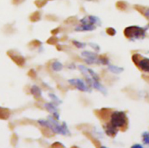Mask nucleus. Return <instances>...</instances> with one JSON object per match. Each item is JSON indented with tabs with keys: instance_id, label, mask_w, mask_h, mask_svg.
I'll return each mask as SVG.
<instances>
[{
	"instance_id": "obj_1",
	"label": "nucleus",
	"mask_w": 149,
	"mask_h": 148,
	"mask_svg": "<svg viewBox=\"0 0 149 148\" xmlns=\"http://www.w3.org/2000/svg\"><path fill=\"white\" fill-rule=\"evenodd\" d=\"M38 123L45 128H49L55 134H62L65 136L70 134L66 123H63L62 124H60L58 122V120L55 119L53 116H48L47 120L40 119L38 121Z\"/></svg>"
},
{
	"instance_id": "obj_2",
	"label": "nucleus",
	"mask_w": 149,
	"mask_h": 148,
	"mask_svg": "<svg viewBox=\"0 0 149 148\" xmlns=\"http://www.w3.org/2000/svg\"><path fill=\"white\" fill-rule=\"evenodd\" d=\"M109 123L117 129L124 128L127 124V115L124 111H114L111 115Z\"/></svg>"
},
{
	"instance_id": "obj_3",
	"label": "nucleus",
	"mask_w": 149,
	"mask_h": 148,
	"mask_svg": "<svg viewBox=\"0 0 149 148\" xmlns=\"http://www.w3.org/2000/svg\"><path fill=\"white\" fill-rule=\"evenodd\" d=\"M124 35L132 40L142 39L146 36V29L136 25L129 26L124 30Z\"/></svg>"
},
{
	"instance_id": "obj_4",
	"label": "nucleus",
	"mask_w": 149,
	"mask_h": 148,
	"mask_svg": "<svg viewBox=\"0 0 149 148\" xmlns=\"http://www.w3.org/2000/svg\"><path fill=\"white\" fill-rule=\"evenodd\" d=\"M132 60L140 70L149 73V58L142 57L138 54H135L132 56Z\"/></svg>"
},
{
	"instance_id": "obj_5",
	"label": "nucleus",
	"mask_w": 149,
	"mask_h": 148,
	"mask_svg": "<svg viewBox=\"0 0 149 148\" xmlns=\"http://www.w3.org/2000/svg\"><path fill=\"white\" fill-rule=\"evenodd\" d=\"M82 57L84 58V62L87 64H100V57L96 53L90 51H84L81 54Z\"/></svg>"
},
{
	"instance_id": "obj_6",
	"label": "nucleus",
	"mask_w": 149,
	"mask_h": 148,
	"mask_svg": "<svg viewBox=\"0 0 149 148\" xmlns=\"http://www.w3.org/2000/svg\"><path fill=\"white\" fill-rule=\"evenodd\" d=\"M68 82L71 85L75 86L78 90H80L84 92H91V89L87 85V83L83 81V80L80 79V78H71V79L68 80Z\"/></svg>"
},
{
	"instance_id": "obj_7",
	"label": "nucleus",
	"mask_w": 149,
	"mask_h": 148,
	"mask_svg": "<svg viewBox=\"0 0 149 148\" xmlns=\"http://www.w3.org/2000/svg\"><path fill=\"white\" fill-rule=\"evenodd\" d=\"M80 23H81V25L76 26V31H92L96 28V25L92 24L90 22L88 17H83L80 20Z\"/></svg>"
},
{
	"instance_id": "obj_8",
	"label": "nucleus",
	"mask_w": 149,
	"mask_h": 148,
	"mask_svg": "<svg viewBox=\"0 0 149 148\" xmlns=\"http://www.w3.org/2000/svg\"><path fill=\"white\" fill-rule=\"evenodd\" d=\"M44 108L45 109L47 110L48 112H50L52 114L53 117L56 120H59L60 119V115L59 113H58V109H57V107L52 102H47L44 104Z\"/></svg>"
},
{
	"instance_id": "obj_9",
	"label": "nucleus",
	"mask_w": 149,
	"mask_h": 148,
	"mask_svg": "<svg viewBox=\"0 0 149 148\" xmlns=\"http://www.w3.org/2000/svg\"><path fill=\"white\" fill-rule=\"evenodd\" d=\"M104 128L105 131L107 134V135L111 136V137L115 136L117 134V132H118V129L116 128L115 126H113L110 123H107L106 124H105Z\"/></svg>"
},
{
	"instance_id": "obj_10",
	"label": "nucleus",
	"mask_w": 149,
	"mask_h": 148,
	"mask_svg": "<svg viewBox=\"0 0 149 148\" xmlns=\"http://www.w3.org/2000/svg\"><path fill=\"white\" fill-rule=\"evenodd\" d=\"M108 69L110 72L113 73H115V74H119V73H121V72L124 71V68L121 67H119L117 66H113V65H108Z\"/></svg>"
},
{
	"instance_id": "obj_11",
	"label": "nucleus",
	"mask_w": 149,
	"mask_h": 148,
	"mask_svg": "<svg viewBox=\"0 0 149 148\" xmlns=\"http://www.w3.org/2000/svg\"><path fill=\"white\" fill-rule=\"evenodd\" d=\"M31 93L36 98H39V97H40L42 96V90L40 89V88L38 87L36 85H34V86H31Z\"/></svg>"
},
{
	"instance_id": "obj_12",
	"label": "nucleus",
	"mask_w": 149,
	"mask_h": 148,
	"mask_svg": "<svg viewBox=\"0 0 149 148\" xmlns=\"http://www.w3.org/2000/svg\"><path fill=\"white\" fill-rule=\"evenodd\" d=\"M51 67L52 69H53L54 71L56 72L61 71V70L63 68V66L62 63H61V62H59V61H54V62L52 63Z\"/></svg>"
},
{
	"instance_id": "obj_13",
	"label": "nucleus",
	"mask_w": 149,
	"mask_h": 148,
	"mask_svg": "<svg viewBox=\"0 0 149 148\" xmlns=\"http://www.w3.org/2000/svg\"><path fill=\"white\" fill-rule=\"evenodd\" d=\"M49 97H50V98H51L52 100H53V101H54L57 104H61V103H62V101H61V100H60V99L58 98V97H57L55 94H53V93L49 94Z\"/></svg>"
},
{
	"instance_id": "obj_14",
	"label": "nucleus",
	"mask_w": 149,
	"mask_h": 148,
	"mask_svg": "<svg viewBox=\"0 0 149 148\" xmlns=\"http://www.w3.org/2000/svg\"><path fill=\"white\" fill-rule=\"evenodd\" d=\"M73 44H74L78 49H83L86 47L85 43H83V42H79V41H76V40L73 41Z\"/></svg>"
},
{
	"instance_id": "obj_15",
	"label": "nucleus",
	"mask_w": 149,
	"mask_h": 148,
	"mask_svg": "<svg viewBox=\"0 0 149 148\" xmlns=\"http://www.w3.org/2000/svg\"><path fill=\"white\" fill-rule=\"evenodd\" d=\"M7 116L8 115H7V110L0 108V119H7Z\"/></svg>"
},
{
	"instance_id": "obj_16",
	"label": "nucleus",
	"mask_w": 149,
	"mask_h": 148,
	"mask_svg": "<svg viewBox=\"0 0 149 148\" xmlns=\"http://www.w3.org/2000/svg\"><path fill=\"white\" fill-rule=\"evenodd\" d=\"M143 140L146 145H149V132L143 133Z\"/></svg>"
},
{
	"instance_id": "obj_17",
	"label": "nucleus",
	"mask_w": 149,
	"mask_h": 148,
	"mask_svg": "<svg viewBox=\"0 0 149 148\" xmlns=\"http://www.w3.org/2000/svg\"><path fill=\"white\" fill-rule=\"evenodd\" d=\"M143 14L148 19H149V8H146V9H145L143 12Z\"/></svg>"
},
{
	"instance_id": "obj_18",
	"label": "nucleus",
	"mask_w": 149,
	"mask_h": 148,
	"mask_svg": "<svg viewBox=\"0 0 149 148\" xmlns=\"http://www.w3.org/2000/svg\"><path fill=\"white\" fill-rule=\"evenodd\" d=\"M90 45L91 46V47H93V49L96 50L97 51H98V50H100V48H99V47H98V44H90Z\"/></svg>"
},
{
	"instance_id": "obj_19",
	"label": "nucleus",
	"mask_w": 149,
	"mask_h": 148,
	"mask_svg": "<svg viewBox=\"0 0 149 148\" xmlns=\"http://www.w3.org/2000/svg\"><path fill=\"white\" fill-rule=\"evenodd\" d=\"M131 148H143V146L140 145H138V144H137V145H134Z\"/></svg>"
},
{
	"instance_id": "obj_20",
	"label": "nucleus",
	"mask_w": 149,
	"mask_h": 148,
	"mask_svg": "<svg viewBox=\"0 0 149 148\" xmlns=\"http://www.w3.org/2000/svg\"><path fill=\"white\" fill-rule=\"evenodd\" d=\"M100 148H107V147H105V146H102V147H100Z\"/></svg>"
}]
</instances>
